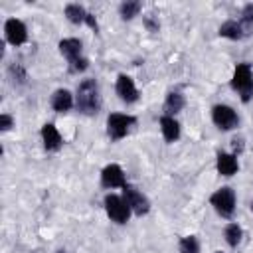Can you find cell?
Returning a JSON list of instances; mask_svg holds the SVG:
<instances>
[{
	"mask_svg": "<svg viewBox=\"0 0 253 253\" xmlns=\"http://www.w3.org/2000/svg\"><path fill=\"white\" fill-rule=\"evenodd\" d=\"M210 204L213 206V210H215L221 217L231 219V217H233V211H235V192H233L229 186H223V188H219L217 192L211 194Z\"/></svg>",
	"mask_w": 253,
	"mask_h": 253,
	"instance_id": "3",
	"label": "cell"
},
{
	"mask_svg": "<svg viewBox=\"0 0 253 253\" xmlns=\"http://www.w3.org/2000/svg\"><path fill=\"white\" fill-rule=\"evenodd\" d=\"M89 67V61L85 59V57H77L75 61H69V71L71 73H81V71H85Z\"/></svg>",
	"mask_w": 253,
	"mask_h": 253,
	"instance_id": "24",
	"label": "cell"
},
{
	"mask_svg": "<svg viewBox=\"0 0 253 253\" xmlns=\"http://www.w3.org/2000/svg\"><path fill=\"white\" fill-rule=\"evenodd\" d=\"M117 95L125 103H134L138 99V91L134 87V81L128 75H125V73H121L117 77Z\"/></svg>",
	"mask_w": 253,
	"mask_h": 253,
	"instance_id": "10",
	"label": "cell"
},
{
	"mask_svg": "<svg viewBox=\"0 0 253 253\" xmlns=\"http://www.w3.org/2000/svg\"><path fill=\"white\" fill-rule=\"evenodd\" d=\"M180 253H200V241L196 235H186L180 239Z\"/></svg>",
	"mask_w": 253,
	"mask_h": 253,
	"instance_id": "22",
	"label": "cell"
},
{
	"mask_svg": "<svg viewBox=\"0 0 253 253\" xmlns=\"http://www.w3.org/2000/svg\"><path fill=\"white\" fill-rule=\"evenodd\" d=\"M8 75H10V79H12V83L16 85H24L26 83V79H28V75H26V71H24V67L20 65V63H12L10 67H8Z\"/></svg>",
	"mask_w": 253,
	"mask_h": 253,
	"instance_id": "23",
	"label": "cell"
},
{
	"mask_svg": "<svg viewBox=\"0 0 253 253\" xmlns=\"http://www.w3.org/2000/svg\"><path fill=\"white\" fill-rule=\"evenodd\" d=\"M231 87L239 93L243 103H249L253 99V71L249 63H237L231 77Z\"/></svg>",
	"mask_w": 253,
	"mask_h": 253,
	"instance_id": "2",
	"label": "cell"
},
{
	"mask_svg": "<svg viewBox=\"0 0 253 253\" xmlns=\"http://www.w3.org/2000/svg\"><path fill=\"white\" fill-rule=\"evenodd\" d=\"M81 42L77 38H65L59 42V51L63 57H67V61H75L77 57H81Z\"/></svg>",
	"mask_w": 253,
	"mask_h": 253,
	"instance_id": "12",
	"label": "cell"
},
{
	"mask_svg": "<svg viewBox=\"0 0 253 253\" xmlns=\"http://www.w3.org/2000/svg\"><path fill=\"white\" fill-rule=\"evenodd\" d=\"M101 186L103 188H125L126 180H125V172L119 164H109L103 168L101 172Z\"/></svg>",
	"mask_w": 253,
	"mask_h": 253,
	"instance_id": "8",
	"label": "cell"
},
{
	"mask_svg": "<svg viewBox=\"0 0 253 253\" xmlns=\"http://www.w3.org/2000/svg\"><path fill=\"white\" fill-rule=\"evenodd\" d=\"M136 123V119L132 115H123V113H111L107 119V134L111 136V140H121L130 126Z\"/></svg>",
	"mask_w": 253,
	"mask_h": 253,
	"instance_id": "4",
	"label": "cell"
},
{
	"mask_svg": "<svg viewBox=\"0 0 253 253\" xmlns=\"http://www.w3.org/2000/svg\"><path fill=\"white\" fill-rule=\"evenodd\" d=\"M241 235H243V231H241V227L237 223H229L223 229V237H225L229 247H237L241 243Z\"/></svg>",
	"mask_w": 253,
	"mask_h": 253,
	"instance_id": "19",
	"label": "cell"
},
{
	"mask_svg": "<svg viewBox=\"0 0 253 253\" xmlns=\"http://www.w3.org/2000/svg\"><path fill=\"white\" fill-rule=\"evenodd\" d=\"M4 34H6V40H8L12 45H22V43H26V40H28V30H26L24 22H20V20H16V18L6 20V24H4Z\"/></svg>",
	"mask_w": 253,
	"mask_h": 253,
	"instance_id": "9",
	"label": "cell"
},
{
	"mask_svg": "<svg viewBox=\"0 0 253 253\" xmlns=\"http://www.w3.org/2000/svg\"><path fill=\"white\" fill-rule=\"evenodd\" d=\"M211 121L219 130H231L239 125L237 113L227 105H215L211 109Z\"/></svg>",
	"mask_w": 253,
	"mask_h": 253,
	"instance_id": "6",
	"label": "cell"
},
{
	"mask_svg": "<svg viewBox=\"0 0 253 253\" xmlns=\"http://www.w3.org/2000/svg\"><path fill=\"white\" fill-rule=\"evenodd\" d=\"M160 128H162V136H164L166 142L178 140V136H180V125H178V121H176L174 117L164 115V117L160 119Z\"/></svg>",
	"mask_w": 253,
	"mask_h": 253,
	"instance_id": "14",
	"label": "cell"
},
{
	"mask_svg": "<svg viewBox=\"0 0 253 253\" xmlns=\"http://www.w3.org/2000/svg\"><path fill=\"white\" fill-rule=\"evenodd\" d=\"M239 24L245 32V38L253 34V4H245L243 10H241V16H239Z\"/></svg>",
	"mask_w": 253,
	"mask_h": 253,
	"instance_id": "20",
	"label": "cell"
},
{
	"mask_svg": "<svg viewBox=\"0 0 253 253\" xmlns=\"http://www.w3.org/2000/svg\"><path fill=\"white\" fill-rule=\"evenodd\" d=\"M42 138H43V148H45L47 152H55V150H59L61 144H63L59 130H57L51 123H45V125L42 126Z\"/></svg>",
	"mask_w": 253,
	"mask_h": 253,
	"instance_id": "11",
	"label": "cell"
},
{
	"mask_svg": "<svg viewBox=\"0 0 253 253\" xmlns=\"http://www.w3.org/2000/svg\"><path fill=\"white\" fill-rule=\"evenodd\" d=\"M215 253H223V251H215Z\"/></svg>",
	"mask_w": 253,
	"mask_h": 253,
	"instance_id": "29",
	"label": "cell"
},
{
	"mask_svg": "<svg viewBox=\"0 0 253 253\" xmlns=\"http://www.w3.org/2000/svg\"><path fill=\"white\" fill-rule=\"evenodd\" d=\"M75 105L83 115H97L101 109V95H99V85L95 79H83L77 85V97Z\"/></svg>",
	"mask_w": 253,
	"mask_h": 253,
	"instance_id": "1",
	"label": "cell"
},
{
	"mask_svg": "<svg viewBox=\"0 0 253 253\" xmlns=\"http://www.w3.org/2000/svg\"><path fill=\"white\" fill-rule=\"evenodd\" d=\"M57 253H67V251H63V249H59V251H57Z\"/></svg>",
	"mask_w": 253,
	"mask_h": 253,
	"instance_id": "28",
	"label": "cell"
},
{
	"mask_svg": "<svg viewBox=\"0 0 253 253\" xmlns=\"http://www.w3.org/2000/svg\"><path fill=\"white\" fill-rule=\"evenodd\" d=\"M105 210H107V215L115 223H126L128 217H130V211H132L128 208V204L125 202V198L115 196V194L105 196Z\"/></svg>",
	"mask_w": 253,
	"mask_h": 253,
	"instance_id": "5",
	"label": "cell"
},
{
	"mask_svg": "<svg viewBox=\"0 0 253 253\" xmlns=\"http://www.w3.org/2000/svg\"><path fill=\"white\" fill-rule=\"evenodd\" d=\"M65 16L71 24H87V20H89V12L79 4H67L65 6Z\"/></svg>",
	"mask_w": 253,
	"mask_h": 253,
	"instance_id": "18",
	"label": "cell"
},
{
	"mask_svg": "<svg viewBox=\"0 0 253 253\" xmlns=\"http://www.w3.org/2000/svg\"><path fill=\"white\" fill-rule=\"evenodd\" d=\"M12 125H14V119L10 117V115H0V130L2 132H6V130H10L12 128Z\"/></svg>",
	"mask_w": 253,
	"mask_h": 253,
	"instance_id": "26",
	"label": "cell"
},
{
	"mask_svg": "<svg viewBox=\"0 0 253 253\" xmlns=\"http://www.w3.org/2000/svg\"><path fill=\"white\" fill-rule=\"evenodd\" d=\"M231 148H233V156L243 152V136H233L231 138Z\"/></svg>",
	"mask_w": 253,
	"mask_h": 253,
	"instance_id": "27",
	"label": "cell"
},
{
	"mask_svg": "<svg viewBox=\"0 0 253 253\" xmlns=\"http://www.w3.org/2000/svg\"><path fill=\"white\" fill-rule=\"evenodd\" d=\"M186 101H184V95L180 91H170L166 95V101H164V113L168 117H174L176 113H180L184 109Z\"/></svg>",
	"mask_w": 253,
	"mask_h": 253,
	"instance_id": "15",
	"label": "cell"
},
{
	"mask_svg": "<svg viewBox=\"0 0 253 253\" xmlns=\"http://www.w3.org/2000/svg\"><path fill=\"white\" fill-rule=\"evenodd\" d=\"M237 158L233 154H225V152H219L217 154V172L221 176H233L237 172Z\"/></svg>",
	"mask_w": 253,
	"mask_h": 253,
	"instance_id": "16",
	"label": "cell"
},
{
	"mask_svg": "<svg viewBox=\"0 0 253 253\" xmlns=\"http://www.w3.org/2000/svg\"><path fill=\"white\" fill-rule=\"evenodd\" d=\"M144 26H146L148 32H158V28H160V24H158V20L154 18V14L144 16Z\"/></svg>",
	"mask_w": 253,
	"mask_h": 253,
	"instance_id": "25",
	"label": "cell"
},
{
	"mask_svg": "<svg viewBox=\"0 0 253 253\" xmlns=\"http://www.w3.org/2000/svg\"><path fill=\"white\" fill-rule=\"evenodd\" d=\"M251 210H253V204H251Z\"/></svg>",
	"mask_w": 253,
	"mask_h": 253,
	"instance_id": "30",
	"label": "cell"
},
{
	"mask_svg": "<svg viewBox=\"0 0 253 253\" xmlns=\"http://www.w3.org/2000/svg\"><path fill=\"white\" fill-rule=\"evenodd\" d=\"M123 198H125V202L128 204V208H130L136 215H144V213H148V210H150V202H148V198H146L142 192H138L134 186L126 184V186L123 188Z\"/></svg>",
	"mask_w": 253,
	"mask_h": 253,
	"instance_id": "7",
	"label": "cell"
},
{
	"mask_svg": "<svg viewBox=\"0 0 253 253\" xmlns=\"http://www.w3.org/2000/svg\"><path fill=\"white\" fill-rule=\"evenodd\" d=\"M219 36L227 38V40H241V38H245V32H243L239 20H227L219 26Z\"/></svg>",
	"mask_w": 253,
	"mask_h": 253,
	"instance_id": "17",
	"label": "cell"
},
{
	"mask_svg": "<svg viewBox=\"0 0 253 253\" xmlns=\"http://www.w3.org/2000/svg\"><path fill=\"white\" fill-rule=\"evenodd\" d=\"M51 107L55 113H67L73 107V97L67 89H57L51 95Z\"/></svg>",
	"mask_w": 253,
	"mask_h": 253,
	"instance_id": "13",
	"label": "cell"
},
{
	"mask_svg": "<svg viewBox=\"0 0 253 253\" xmlns=\"http://www.w3.org/2000/svg\"><path fill=\"white\" fill-rule=\"evenodd\" d=\"M140 8H142L140 2H136V0H126V2H123V4L119 6V12H121V18H123V20H132L134 16H138Z\"/></svg>",
	"mask_w": 253,
	"mask_h": 253,
	"instance_id": "21",
	"label": "cell"
}]
</instances>
